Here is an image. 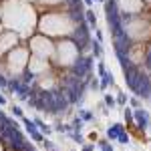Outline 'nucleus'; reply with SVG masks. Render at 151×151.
<instances>
[{"label":"nucleus","instance_id":"obj_16","mask_svg":"<svg viewBox=\"0 0 151 151\" xmlns=\"http://www.w3.org/2000/svg\"><path fill=\"white\" fill-rule=\"evenodd\" d=\"M83 123H85V121H83L81 117H77V119L70 123V129H73V131H81V129H83Z\"/></svg>","mask_w":151,"mask_h":151},{"label":"nucleus","instance_id":"obj_30","mask_svg":"<svg viewBox=\"0 0 151 151\" xmlns=\"http://www.w3.org/2000/svg\"><path fill=\"white\" fill-rule=\"evenodd\" d=\"M45 147H47V149H52V147H55V143H50V141H45Z\"/></svg>","mask_w":151,"mask_h":151},{"label":"nucleus","instance_id":"obj_18","mask_svg":"<svg viewBox=\"0 0 151 151\" xmlns=\"http://www.w3.org/2000/svg\"><path fill=\"white\" fill-rule=\"evenodd\" d=\"M24 127H26V131H28V133H32V131H36V123L35 121H30V119H24Z\"/></svg>","mask_w":151,"mask_h":151},{"label":"nucleus","instance_id":"obj_4","mask_svg":"<svg viewBox=\"0 0 151 151\" xmlns=\"http://www.w3.org/2000/svg\"><path fill=\"white\" fill-rule=\"evenodd\" d=\"M123 73H125V85H127V89L135 93V83H137V73H139L137 67L131 63L127 67H123Z\"/></svg>","mask_w":151,"mask_h":151},{"label":"nucleus","instance_id":"obj_20","mask_svg":"<svg viewBox=\"0 0 151 151\" xmlns=\"http://www.w3.org/2000/svg\"><path fill=\"white\" fill-rule=\"evenodd\" d=\"M30 137H32V141H36V143H40V141H45V137H42V133H40L38 129L30 133Z\"/></svg>","mask_w":151,"mask_h":151},{"label":"nucleus","instance_id":"obj_1","mask_svg":"<svg viewBox=\"0 0 151 151\" xmlns=\"http://www.w3.org/2000/svg\"><path fill=\"white\" fill-rule=\"evenodd\" d=\"M70 40L77 45V48H81V50H85V48L91 45V32H89V24L81 22L77 28H75V32L70 35Z\"/></svg>","mask_w":151,"mask_h":151},{"label":"nucleus","instance_id":"obj_35","mask_svg":"<svg viewBox=\"0 0 151 151\" xmlns=\"http://www.w3.org/2000/svg\"><path fill=\"white\" fill-rule=\"evenodd\" d=\"M95 2H103V0H95Z\"/></svg>","mask_w":151,"mask_h":151},{"label":"nucleus","instance_id":"obj_33","mask_svg":"<svg viewBox=\"0 0 151 151\" xmlns=\"http://www.w3.org/2000/svg\"><path fill=\"white\" fill-rule=\"evenodd\" d=\"M83 2H85V4H87V6H91V4H93L95 0H83Z\"/></svg>","mask_w":151,"mask_h":151},{"label":"nucleus","instance_id":"obj_34","mask_svg":"<svg viewBox=\"0 0 151 151\" xmlns=\"http://www.w3.org/2000/svg\"><path fill=\"white\" fill-rule=\"evenodd\" d=\"M4 119H6V115H4V113H2V111H0V123H2V121H4Z\"/></svg>","mask_w":151,"mask_h":151},{"label":"nucleus","instance_id":"obj_13","mask_svg":"<svg viewBox=\"0 0 151 151\" xmlns=\"http://www.w3.org/2000/svg\"><path fill=\"white\" fill-rule=\"evenodd\" d=\"M117 58H119V63H121V67H127L131 65V60H129V52H115Z\"/></svg>","mask_w":151,"mask_h":151},{"label":"nucleus","instance_id":"obj_23","mask_svg":"<svg viewBox=\"0 0 151 151\" xmlns=\"http://www.w3.org/2000/svg\"><path fill=\"white\" fill-rule=\"evenodd\" d=\"M117 141H119V143H127V141H129V135L125 133V131H123V133H119V137H117Z\"/></svg>","mask_w":151,"mask_h":151},{"label":"nucleus","instance_id":"obj_3","mask_svg":"<svg viewBox=\"0 0 151 151\" xmlns=\"http://www.w3.org/2000/svg\"><path fill=\"white\" fill-rule=\"evenodd\" d=\"M151 93V79L145 73H137V83H135V95H139L141 99H149Z\"/></svg>","mask_w":151,"mask_h":151},{"label":"nucleus","instance_id":"obj_27","mask_svg":"<svg viewBox=\"0 0 151 151\" xmlns=\"http://www.w3.org/2000/svg\"><path fill=\"white\" fill-rule=\"evenodd\" d=\"M125 119H127V121H131V119H133V111H131V109H125Z\"/></svg>","mask_w":151,"mask_h":151},{"label":"nucleus","instance_id":"obj_15","mask_svg":"<svg viewBox=\"0 0 151 151\" xmlns=\"http://www.w3.org/2000/svg\"><path fill=\"white\" fill-rule=\"evenodd\" d=\"M20 85H22V81H18V79H12V81H8V91H10V93H16Z\"/></svg>","mask_w":151,"mask_h":151},{"label":"nucleus","instance_id":"obj_32","mask_svg":"<svg viewBox=\"0 0 151 151\" xmlns=\"http://www.w3.org/2000/svg\"><path fill=\"white\" fill-rule=\"evenodd\" d=\"M83 151H93V145H85V149Z\"/></svg>","mask_w":151,"mask_h":151},{"label":"nucleus","instance_id":"obj_31","mask_svg":"<svg viewBox=\"0 0 151 151\" xmlns=\"http://www.w3.org/2000/svg\"><path fill=\"white\" fill-rule=\"evenodd\" d=\"M2 105H6V97H2V95H0V107H2Z\"/></svg>","mask_w":151,"mask_h":151},{"label":"nucleus","instance_id":"obj_26","mask_svg":"<svg viewBox=\"0 0 151 151\" xmlns=\"http://www.w3.org/2000/svg\"><path fill=\"white\" fill-rule=\"evenodd\" d=\"M145 67H147V69H151V48L147 50V55H145Z\"/></svg>","mask_w":151,"mask_h":151},{"label":"nucleus","instance_id":"obj_28","mask_svg":"<svg viewBox=\"0 0 151 151\" xmlns=\"http://www.w3.org/2000/svg\"><path fill=\"white\" fill-rule=\"evenodd\" d=\"M0 89H8V81L4 77H0Z\"/></svg>","mask_w":151,"mask_h":151},{"label":"nucleus","instance_id":"obj_6","mask_svg":"<svg viewBox=\"0 0 151 151\" xmlns=\"http://www.w3.org/2000/svg\"><path fill=\"white\" fill-rule=\"evenodd\" d=\"M133 119L137 121L139 129H145L149 125V113H147L145 109H135V111H133Z\"/></svg>","mask_w":151,"mask_h":151},{"label":"nucleus","instance_id":"obj_12","mask_svg":"<svg viewBox=\"0 0 151 151\" xmlns=\"http://www.w3.org/2000/svg\"><path fill=\"white\" fill-rule=\"evenodd\" d=\"M22 83H24V85H28V87L35 85V73H32V70H26V73L22 75Z\"/></svg>","mask_w":151,"mask_h":151},{"label":"nucleus","instance_id":"obj_19","mask_svg":"<svg viewBox=\"0 0 151 151\" xmlns=\"http://www.w3.org/2000/svg\"><path fill=\"white\" fill-rule=\"evenodd\" d=\"M99 147H101V151H115V149H113V145H111L107 139L101 141V143H99Z\"/></svg>","mask_w":151,"mask_h":151},{"label":"nucleus","instance_id":"obj_2","mask_svg":"<svg viewBox=\"0 0 151 151\" xmlns=\"http://www.w3.org/2000/svg\"><path fill=\"white\" fill-rule=\"evenodd\" d=\"M93 57H81L75 60V65H73V69H70V73L73 75H77V77H81V79H85L87 77V73H91V69H93Z\"/></svg>","mask_w":151,"mask_h":151},{"label":"nucleus","instance_id":"obj_11","mask_svg":"<svg viewBox=\"0 0 151 151\" xmlns=\"http://www.w3.org/2000/svg\"><path fill=\"white\" fill-rule=\"evenodd\" d=\"M91 45H93V57L101 58L103 57V45H101L99 40H91Z\"/></svg>","mask_w":151,"mask_h":151},{"label":"nucleus","instance_id":"obj_17","mask_svg":"<svg viewBox=\"0 0 151 151\" xmlns=\"http://www.w3.org/2000/svg\"><path fill=\"white\" fill-rule=\"evenodd\" d=\"M79 117H81L83 121H93V113L87 111V109H81V111H79Z\"/></svg>","mask_w":151,"mask_h":151},{"label":"nucleus","instance_id":"obj_10","mask_svg":"<svg viewBox=\"0 0 151 151\" xmlns=\"http://www.w3.org/2000/svg\"><path fill=\"white\" fill-rule=\"evenodd\" d=\"M85 18H87V24H89V28H97V14H95L91 8L85 12Z\"/></svg>","mask_w":151,"mask_h":151},{"label":"nucleus","instance_id":"obj_7","mask_svg":"<svg viewBox=\"0 0 151 151\" xmlns=\"http://www.w3.org/2000/svg\"><path fill=\"white\" fill-rule=\"evenodd\" d=\"M69 16L75 20V22H85V12H83V4L81 6H70L69 8Z\"/></svg>","mask_w":151,"mask_h":151},{"label":"nucleus","instance_id":"obj_36","mask_svg":"<svg viewBox=\"0 0 151 151\" xmlns=\"http://www.w3.org/2000/svg\"><path fill=\"white\" fill-rule=\"evenodd\" d=\"M149 99H151V93H149Z\"/></svg>","mask_w":151,"mask_h":151},{"label":"nucleus","instance_id":"obj_14","mask_svg":"<svg viewBox=\"0 0 151 151\" xmlns=\"http://www.w3.org/2000/svg\"><path fill=\"white\" fill-rule=\"evenodd\" d=\"M35 123H36V127H38V131H40V133H50V131H52V129L48 127L45 121H40V119H35Z\"/></svg>","mask_w":151,"mask_h":151},{"label":"nucleus","instance_id":"obj_8","mask_svg":"<svg viewBox=\"0 0 151 151\" xmlns=\"http://www.w3.org/2000/svg\"><path fill=\"white\" fill-rule=\"evenodd\" d=\"M123 131H125V127H123L121 123H115V125H111V127L107 129V139L117 141V137H119V133H123Z\"/></svg>","mask_w":151,"mask_h":151},{"label":"nucleus","instance_id":"obj_21","mask_svg":"<svg viewBox=\"0 0 151 151\" xmlns=\"http://www.w3.org/2000/svg\"><path fill=\"white\" fill-rule=\"evenodd\" d=\"M115 101H117L119 105H127V95H125L123 91H121V93L117 95V99H115Z\"/></svg>","mask_w":151,"mask_h":151},{"label":"nucleus","instance_id":"obj_25","mask_svg":"<svg viewBox=\"0 0 151 151\" xmlns=\"http://www.w3.org/2000/svg\"><path fill=\"white\" fill-rule=\"evenodd\" d=\"M10 113H12V115H14V117H22V109L14 105V107H12V111H10Z\"/></svg>","mask_w":151,"mask_h":151},{"label":"nucleus","instance_id":"obj_22","mask_svg":"<svg viewBox=\"0 0 151 151\" xmlns=\"http://www.w3.org/2000/svg\"><path fill=\"white\" fill-rule=\"evenodd\" d=\"M115 99H113V95H105V105H107V107H115Z\"/></svg>","mask_w":151,"mask_h":151},{"label":"nucleus","instance_id":"obj_9","mask_svg":"<svg viewBox=\"0 0 151 151\" xmlns=\"http://www.w3.org/2000/svg\"><path fill=\"white\" fill-rule=\"evenodd\" d=\"M99 81H101V83H99V89L103 91V89H107L109 85H113V83H115V79H113V75H111V73H107V75H105V77H101Z\"/></svg>","mask_w":151,"mask_h":151},{"label":"nucleus","instance_id":"obj_5","mask_svg":"<svg viewBox=\"0 0 151 151\" xmlns=\"http://www.w3.org/2000/svg\"><path fill=\"white\" fill-rule=\"evenodd\" d=\"M113 47H115V52H129V47H131V38H129L127 32L113 36Z\"/></svg>","mask_w":151,"mask_h":151},{"label":"nucleus","instance_id":"obj_24","mask_svg":"<svg viewBox=\"0 0 151 151\" xmlns=\"http://www.w3.org/2000/svg\"><path fill=\"white\" fill-rule=\"evenodd\" d=\"M97 69H99V79L107 75V69H105V65H103V63H99V65H97Z\"/></svg>","mask_w":151,"mask_h":151},{"label":"nucleus","instance_id":"obj_29","mask_svg":"<svg viewBox=\"0 0 151 151\" xmlns=\"http://www.w3.org/2000/svg\"><path fill=\"white\" fill-rule=\"evenodd\" d=\"M131 107H135V109H139V101H137V99H131Z\"/></svg>","mask_w":151,"mask_h":151}]
</instances>
